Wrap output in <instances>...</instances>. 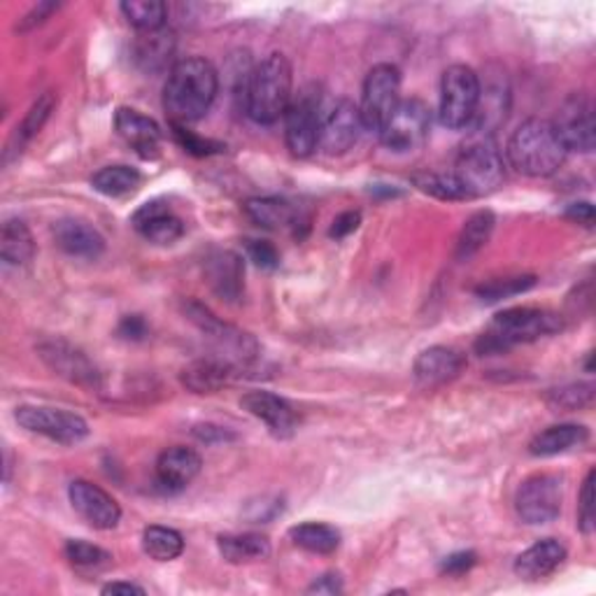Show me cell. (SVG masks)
<instances>
[{"mask_svg": "<svg viewBox=\"0 0 596 596\" xmlns=\"http://www.w3.org/2000/svg\"><path fill=\"white\" fill-rule=\"evenodd\" d=\"M359 224H361V213H359V210L340 213V215L332 221V229H328V238L343 240V238H347L349 234H355V231L359 229Z\"/></svg>", "mask_w": 596, "mask_h": 596, "instance_id": "f6af8a7d", "label": "cell"}, {"mask_svg": "<svg viewBox=\"0 0 596 596\" xmlns=\"http://www.w3.org/2000/svg\"><path fill=\"white\" fill-rule=\"evenodd\" d=\"M234 373L236 368L231 364H226L224 359L213 355L184 366L180 380L194 394H215L224 384H229Z\"/></svg>", "mask_w": 596, "mask_h": 596, "instance_id": "4316f807", "label": "cell"}, {"mask_svg": "<svg viewBox=\"0 0 596 596\" xmlns=\"http://www.w3.org/2000/svg\"><path fill=\"white\" fill-rule=\"evenodd\" d=\"M17 424L31 434L45 436L61 445H77L89 436V424L71 410L45 405H19L14 413Z\"/></svg>", "mask_w": 596, "mask_h": 596, "instance_id": "9c48e42d", "label": "cell"}, {"mask_svg": "<svg viewBox=\"0 0 596 596\" xmlns=\"http://www.w3.org/2000/svg\"><path fill=\"white\" fill-rule=\"evenodd\" d=\"M205 282L221 299L236 303L245 292V263L231 250H215L203 266Z\"/></svg>", "mask_w": 596, "mask_h": 596, "instance_id": "ffe728a7", "label": "cell"}, {"mask_svg": "<svg viewBox=\"0 0 596 596\" xmlns=\"http://www.w3.org/2000/svg\"><path fill=\"white\" fill-rule=\"evenodd\" d=\"M566 148L554 131L552 121L531 117L512 131L506 156L512 169L527 177H550L557 173L566 161Z\"/></svg>", "mask_w": 596, "mask_h": 596, "instance_id": "3957f363", "label": "cell"}, {"mask_svg": "<svg viewBox=\"0 0 596 596\" xmlns=\"http://www.w3.org/2000/svg\"><path fill=\"white\" fill-rule=\"evenodd\" d=\"M562 501V478L552 476V473H537L520 485L516 508L524 524H550L560 518Z\"/></svg>", "mask_w": 596, "mask_h": 596, "instance_id": "8fae6325", "label": "cell"}, {"mask_svg": "<svg viewBox=\"0 0 596 596\" xmlns=\"http://www.w3.org/2000/svg\"><path fill=\"white\" fill-rule=\"evenodd\" d=\"M102 594H145V589L133 583H110L102 587Z\"/></svg>", "mask_w": 596, "mask_h": 596, "instance_id": "f5cc1de1", "label": "cell"}, {"mask_svg": "<svg viewBox=\"0 0 596 596\" xmlns=\"http://www.w3.org/2000/svg\"><path fill=\"white\" fill-rule=\"evenodd\" d=\"M217 545L229 564H250L271 554V541L261 533H226V537H219Z\"/></svg>", "mask_w": 596, "mask_h": 596, "instance_id": "f546056e", "label": "cell"}, {"mask_svg": "<svg viewBox=\"0 0 596 596\" xmlns=\"http://www.w3.org/2000/svg\"><path fill=\"white\" fill-rule=\"evenodd\" d=\"M294 545L313 554H334L340 548V531L324 522H305L290 531Z\"/></svg>", "mask_w": 596, "mask_h": 596, "instance_id": "836d02e7", "label": "cell"}, {"mask_svg": "<svg viewBox=\"0 0 596 596\" xmlns=\"http://www.w3.org/2000/svg\"><path fill=\"white\" fill-rule=\"evenodd\" d=\"M495 224H497V217L491 210H478L476 215H470L457 238V250H455L457 261H468L476 257L489 242L491 231H495Z\"/></svg>", "mask_w": 596, "mask_h": 596, "instance_id": "1f68e13d", "label": "cell"}, {"mask_svg": "<svg viewBox=\"0 0 596 596\" xmlns=\"http://www.w3.org/2000/svg\"><path fill=\"white\" fill-rule=\"evenodd\" d=\"M240 405L248 410V413L257 420H261L266 426L271 429V434L278 438H290L299 426V415L292 408L290 401L282 397H275L271 392H248L240 399Z\"/></svg>", "mask_w": 596, "mask_h": 596, "instance_id": "d6986e66", "label": "cell"}, {"mask_svg": "<svg viewBox=\"0 0 596 596\" xmlns=\"http://www.w3.org/2000/svg\"><path fill=\"white\" fill-rule=\"evenodd\" d=\"M58 10V3H40L29 17H26V22H24V31L26 29H31V26H35V24H43L45 22V19L52 14V12H56Z\"/></svg>", "mask_w": 596, "mask_h": 596, "instance_id": "816d5d0a", "label": "cell"}, {"mask_svg": "<svg viewBox=\"0 0 596 596\" xmlns=\"http://www.w3.org/2000/svg\"><path fill=\"white\" fill-rule=\"evenodd\" d=\"M117 334L127 340H142L148 336V322L142 319L140 315H127L124 319L119 322Z\"/></svg>", "mask_w": 596, "mask_h": 596, "instance_id": "7dc6e473", "label": "cell"}, {"mask_svg": "<svg viewBox=\"0 0 596 596\" xmlns=\"http://www.w3.org/2000/svg\"><path fill=\"white\" fill-rule=\"evenodd\" d=\"M564 215H566V219H571L575 224L587 226V229H592V226H594V205L587 203V201L571 203Z\"/></svg>", "mask_w": 596, "mask_h": 596, "instance_id": "c3c4849f", "label": "cell"}, {"mask_svg": "<svg viewBox=\"0 0 596 596\" xmlns=\"http://www.w3.org/2000/svg\"><path fill=\"white\" fill-rule=\"evenodd\" d=\"M142 184V175L138 169H131V166H124V163H117V166H106L100 169L94 177H91V187L108 196V198H121V196H129L133 192L140 189Z\"/></svg>", "mask_w": 596, "mask_h": 596, "instance_id": "d6a6232c", "label": "cell"}, {"mask_svg": "<svg viewBox=\"0 0 596 596\" xmlns=\"http://www.w3.org/2000/svg\"><path fill=\"white\" fill-rule=\"evenodd\" d=\"M66 557L79 571H102L112 564V554L87 541H68Z\"/></svg>", "mask_w": 596, "mask_h": 596, "instance_id": "60d3db41", "label": "cell"}, {"mask_svg": "<svg viewBox=\"0 0 596 596\" xmlns=\"http://www.w3.org/2000/svg\"><path fill=\"white\" fill-rule=\"evenodd\" d=\"M466 368V357L455 347L434 345L420 353L413 366V376L422 387H441L459 378Z\"/></svg>", "mask_w": 596, "mask_h": 596, "instance_id": "44dd1931", "label": "cell"}, {"mask_svg": "<svg viewBox=\"0 0 596 596\" xmlns=\"http://www.w3.org/2000/svg\"><path fill=\"white\" fill-rule=\"evenodd\" d=\"M37 355L43 359L52 371L77 387L85 389H98L100 387V373L94 366V361L82 353L79 347L71 345L68 340H45L37 345Z\"/></svg>", "mask_w": 596, "mask_h": 596, "instance_id": "5bb4252c", "label": "cell"}, {"mask_svg": "<svg viewBox=\"0 0 596 596\" xmlns=\"http://www.w3.org/2000/svg\"><path fill=\"white\" fill-rule=\"evenodd\" d=\"M589 431L583 424H554L531 438L529 452L533 457H554L573 447L585 445Z\"/></svg>", "mask_w": 596, "mask_h": 596, "instance_id": "83f0119b", "label": "cell"}, {"mask_svg": "<svg viewBox=\"0 0 596 596\" xmlns=\"http://www.w3.org/2000/svg\"><path fill=\"white\" fill-rule=\"evenodd\" d=\"M578 527L585 537L594 533V470L587 473V478L581 489V503H578Z\"/></svg>", "mask_w": 596, "mask_h": 596, "instance_id": "ee69618b", "label": "cell"}, {"mask_svg": "<svg viewBox=\"0 0 596 596\" xmlns=\"http://www.w3.org/2000/svg\"><path fill=\"white\" fill-rule=\"evenodd\" d=\"M510 110V85L503 71L485 75V82L480 79V98L476 117L470 121V136H491L506 124Z\"/></svg>", "mask_w": 596, "mask_h": 596, "instance_id": "2e32d148", "label": "cell"}, {"mask_svg": "<svg viewBox=\"0 0 596 596\" xmlns=\"http://www.w3.org/2000/svg\"><path fill=\"white\" fill-rule=\"evenodd\" d=\"M566 152H592L596 145L594 106L587 94H571L552 121Z\"/></svg>", "mask_w": 596, "mask_h": 596, "instance_id": "4fadbf2b", "label": "cell"}, {"mask_svg": "<svg viewBox=\"0 0 596 596\" xmlns=\"http://www.w3.org/2000/svg\"><path fill=\"white\" fill-rule=\"evenodd\" d=\"M413 184L420 192L438 201H468L462 184L452 173H418L413 175Z\"/></svg>", "mask_w": 596, "mask_h": 596, "instance_id": "ab89813d", "label": "cell"}, {"mask_svg": "<svg viewBox=\"0 0 596 596\" xmlns=\"http://www.w3.org/2000/svg\"><path fill=\"white\" fill-rule=\"evenodd\" d=\"M68 499L77 516L94 529L110 531L121 520V508L112 495L89 480H73L68 487Z\"/></svg>", "mask_w": 596, "mask_h": 596, "instance_id": "e0dca14e", "label": "cell"}, {"mask_svg": "<svg viewBox=\"0 0 596 596\" xmlns=\"http://www.w3.org/2000/svg\"><path fill=\"white\" fill-rule=\"evenodd\" d=\"M245 252H248L250 261H254L259 269L273 271L280 266V252L269 240H245Z\"/></svg>", "mask_w": 596, "mask_h": 596, "instance_id": "7bdbcfd3", "label": "cell"}, {"mask_svg": "<svg viewBox=\"0 0 596 596\" xmlns=\"http://www.w3.org/2000/svg\"><path fill=\"white\" fill-rule=\"evenodd\" d=\"M173 127V136L180 142V148L184 152H189L194 156H213V154H221L226 150L224 142L219 140H210V138H201L194 131H189L187 127L180 124H171Z\"/></svg>", "mask_w": 596, "mask_h": 596, "instance_id": "b9f144b4", "label": "cell"}, {"mask_svg": "<svg viewBox=\"0 0 596 596\" xmlns=\"http://www.w3.org/2000/svg\"><path fill=\"white\" fill-rule=\"evenodd\" d=\"M452 175L457 177L468 201L495 194L503 180L506 166L503 156L491 136H470V140L459 150L457 163Z\"/></svg>", "mask_w": 596, "mask_h": 596, "instance_id": "5b68a950", "label": "cell"}, {"mask_svg": "<svg viewBox=\"0 0 596 596\" xmlns=\"http://www.w3.org/2000/svg\"><path fill=\"white\" fill-rule=\"evenodd\" d=\"M133 229L154 245H173L184 236V221L171 208L169 201H150L136 210Z\"/></svg>", "mask_w": 596, "mask_h": 596, "instance_id": "ac0fdd59", "label": "cell"}, {"mask_svg": "<svg viewBox=\"0 0 596 596\" xmlns=\"http://www.w3.org/2000/svg\"><path fill=\"white\" fill-rule=\"evenodd\" d=\"M133 54H136V64L142 71H148V73L163 71L175 54V35L169 29L140 33Z\"/></svg>", "mask_w": 596, "mask_h": 596, "instance_id": "f1b7e54d", "label": "cell"}, {"mask_svg": "<svg viewBox=\"0 0 596 596\" xmlns=\"http://www.w3.org/2000/svg\"><path fill=\"white\" fill-rule=\"evenodd\" d=\"M294 75L284 54H269L242 79V108L257 124L271 127L284 117L292 102Z\"/></svg>", "mask_w": 596, "mask_h": 596, "instance_id": "7a4b0ae2", "label": "cell"}, {"mask_svg": "<svg viewBox=\"0 0 596 596\" xmlns=\"http://www.w3.org/2000/svg\"><path fill=\"white\" fill-rule=\"evenodd\" d=\"M361 131L364 121L359 115V106H355L353 100L343 98L334 102V108L322 117L319 148L328 156H340L357 145Z\"/></svg>", "mask_w": 596, "mask_h": 596, "instance_id": "9a60e30c", "label": "cell"}, {"mask_svg": "<svg viewBox=\"0 0 596 596\" xmlns=\"http://www.w3.org/2000/svg\"><path fill=\"white\" fill-rule=\"evenodd\" d=\"M35 254V240L24 219H8L0 231V257L10 266H24Z\"/></svg>", "mask_w": 596, "mask_h": 596, "instance_id": "4dcf8cb0", "label": "cell"}, {"mask_svg": "<svg viewBox=\"0 0 596 596\" xmlns=\"http://www.w3.org/2000/svg\"><path fill=\"white\" fill-rule=\"evenodd\" d=\"M429 131H431V115L426 102L420 98H405L399 102L397 112L380 131V140L389 152L408 154L424 145Z\"/></svg>", "mask_w": 596, "mask_h": 596, "instance_id": "30bf717a", "label": "cell"}, {"mask_svg": "<svg viewBox=\"0 0 596 596\" xmlns=\"http://www.w3.org/2000/svg\"><path fill=\"white\" fill-rule=\"evenodd\" d=\"M548 405L554 413H571V410H583L594 403V384L592 382H573L552 389L545 397Z\"/></svg>", "mask_w": 596, "mask_h": 596, "instance_id": "f35d334b", "label": "cell"}, {"mask_svg": "<svg viewBox=\"0 0 596 596\" xmlns=\"http://www.w3.org/2000/svg\"><path fill=\"white\" fill-rule=\"evenodd\" d=\"M401 102V71L394 64H378L368 71L364 87L359 115L364 121V131H380L387 127Z\"/></svg>", "mask_w": 596, "mask_h": 596, "instance_id": "ba28073f", "label": "cell"}, {"mask_svg": "<svg viewBox=\"0 0 596 596\" xmlns=\"http://www.w3.org/2000/svg\"><path fill=\"white\" fill-rule=\"evenodd\" d=\"M537 282H539L537 275H508V278H497V280L483 282L476 290V294L485 303H497V301L512 299V296L533 290Z\"/></svg>", "mask_w": 596, "mask_h": 596, "instance_id": "74e56055", "label": "cell"}, {"mask_svg": "<svg viewBox=\"0 0 596 596\" xmlns=\"http://www.w3.org/2000/svg\"><path fill=\"white\" fill-rule=\"evenodd\" d=\"M307 592H317V594H338V592H343V581H340V575H336V573H326V575H322L319 581H315Z\"/></svg>", "mask_w": 596, "mask_h": 596, "instance_id": "f907efd6", "label": "cell"}, {"mask_svg": "<svg viewBox=\"0 0 596 596\" xmlns=\"http://www.w3.org/2000/svg\"><path fill=\"white\" fill-rule=\"evenodd\" d=\"M478 98H480V75L464 64L449 66L441 79V102H438L441 124L452 131L468 129L473 117H476Z\"/></svg>", "mask_w": 596, "mask_h": 596, "instance_id": "52a82bcc", "label": "cell"}, {"mask_svg": "<svg viewBox=\"0 0 596 596\" xmlns=\"http://www.w3.org/2000/svg\"><path fill=\"white\" fill-rule=\"evenodd\" d=\"M562 328V317L543 307H508L491 319L487 332L476 340L478 355L491 357L503 355L510 347L533 343L543 336H550Z\"/></svg>", "mask_w": 596, "mask_h": 596, "instance_id": "277c9868", "label": "cell"}, {"mask_svg": "<svg viewBox=\"0 0 596 596\" xmlns=\"http://www.w3.org/2000/svg\"><path fill=\"white\" fill-rule=\"evenodd\" d=\"M203 459L196 449L175 445L163 449L156 462V478L166 489H184L196 480Z\"/></svg>", "mask_w": 596, "mask_h": 596, "instance_id": "d4e9b609", "label": "cell"}, {"mask_svg": "<svg viewBox=\"0 0 596 596\" xmlns=\"http://www.w3.org/2000/svg\"><path fill=\"white\" fill-rule=\"evenodd\" d=\"M115 129L121 140L131 145L140 156L152 159L161 145V127L148 115H142L133 108H119L115 112Z\"/></svg>", "mask_w": 596, "mask_h": 596, "instance_id": "603a6c76", "label": "cell"}, {"mask_svg": "<svg viewBox=\"0 0 596 596\" xmlns=\"http://www.w3.org/2000/svg\"><path fill=\"white\" fill-rule=\"evenodd\" d=\"M242 208L257 226L269 231L294 229V234L299 236V226L307 224L305 219H301V213L294 208V205L286 203L284 198H273V196L250 198V201H245Z\"/></svg>", "mask_w": 596, "mask_h": 596, "instance_id": "484cf974", "label": "cell"}, {"mask_svg": "<svg viewBox=\"0 0 596 596\" xmlns=\"http://www.w3.org/2000/svg\"><path fill=\"white\" fill-rule=\"evenodd\" d=\"M52 236L56 245L68 257L96 261L102 252H106V238H102L91 224L82 219H58L52 226Z\"/></svg>", "mask_w": 596, "mask_h": 596, "instance_id": "7402d4cb", "label": "cell"}, {"mask_svg": "<svg viewBox=\"0 0 596 596\" xmlns=\"http://www.w3.org/2000/svg\"><path fill=\"white\" fill-rule=\"evenodd\" d=\"M219 91L217 68L203 56H189L173 64L163 87V110L171 124L187 127L210 112Z\"/></svg>", "mask_w": 596, "mask_h": 596, "instance_id": "6da1fadb", "label": "cell"}, {"mask_svg": "<svg viewBox=\"0 0 596 596\" xmlns=\"http://www.w3.org/2000/svg\"><path fill=\"white\" fill-rule=\"evenodd\" d=\"M54 106H56V98H54L52 91L43 94V96H40V98L33 102V108L26 112V117H24V121H22V127H17V133H14V138H12V148H14V152H22V150L29 145V142H31L40 131H43V127L47 124V119H50ZM12 148H10L8 152H12Z\"/></svg>", "mask_w": 596, "mask_h": 596, "instance_id": "8d00e7d4", "label": "cell"}, {"mask_svg": "<svg viewBox=\"0 0 596 596\" xmlns=\"http://www.w3.org/2000/svg\"><path fill=\"white\" fill-rule=\"evenodd\" d=\"M184 315L213 343L215 357L231 364L234 368L248 366L257 359L259 343L248 332H242V328L221 322L210 307H205L198 301H187L184 303Z\"/></svg>", "mask_w": 596, "mask_h": 596, "instance_id": "8992f818", "label": "cell"}, {"mask_svg": "<svg viewBox=\"0 0 596 596\" xmlns=\"http://www.w3.org/2000/svg\"><path fill=\"white\" fill-rule=\"evenodd\" d=\"M194 436L201 441V443H224V441H231L234 434H229V431L221 429V426H215V424H198L194 429Z\"/></svg>", "mask_w": 596, "mask_h": 596, "instance_id": "681fc988", "label": "cell"}, {"mask_svg": "<svg viewBox=\"0 0 596 596\" xmlns=\"http://www.w3.org/2000/svg\"><path fill=\"white\" fill-rule=\"evenodd\" d=\"M142 550L156 562H173L184 552V539L171 527L154 524L142 531Z\"/></svg>", "mask_w": 596, "mask_h": 596, "instance_id": "d590c367", "label": "cell"}, {"mask_svg": "<svg viewBox=\"0 0 596 596\" xmlns=\"http://www.w3.org/2000/svg\"><path fill=\"white\" fill-rule=\"evenodd\" d=\"M476 552H455V554H449V557L443 562V573L447 575H462L466 571H470L473 566H476Z\"/></svg>", "mask_w": 596, "mask_h": 596, "instance_id": "bcb514c9", "label": "cell"}, {"mask_svg": "<svg viewBox=\"0 0 596 596\" xmlns=\"http://www.w3.org/2000/svg\"><path fill=\"white\" fill-rule=\"evenodd\" d=\"M119 8L124 12L127 22L140 33L166 29L169 8L166 3H161V0H127V3H121Z\"/></svg>", "mask_w": 596, "mask_h": 596, "instance_id": "e575fe53", "label": "cell"}, {"mask_svg": "<svg viewBox=\"0 0 596 596\" xmlns=\"http://www.w3.org/2000/svg\"><path fill=\"white\" fill-rule=\"evenodd\" d=\"M284 140L290 152L299 159L311 156L319 148V98L311 89H303L292 98L290 108L284 112Z\"/></svg>", "mask_w": 596, "mask_h": 596, "instance_id": "7c38bea8", "label": "cell"}, {"mask_svg": "<svg viewBox=\"0 0 596 596\" xmlns=\"http://www.w3.org/2000/svg\"><path fill=\"white\" fill-rule=\"evenodd\" d=\"M566 548L564 543H560L557 539H543L539 543H533L531 548H527L520 557L516 560V575L522 581L537 583L548 578L557 568H562V564L566 562Z\"/></svg>", "mask_w": 596, "mask_h": 596, "instance_id": "cb8c5ba5", "label": "cell"}]
</instances>
